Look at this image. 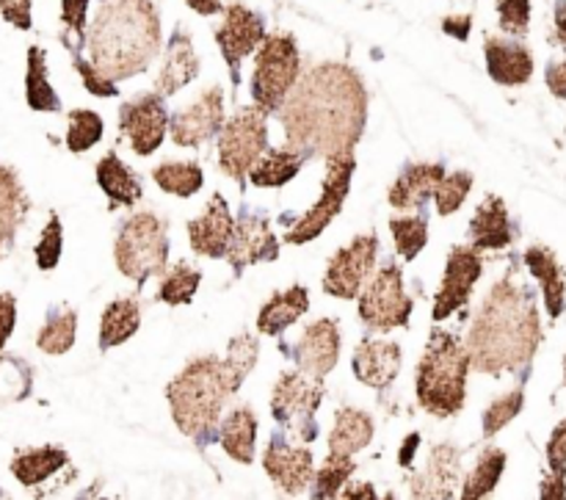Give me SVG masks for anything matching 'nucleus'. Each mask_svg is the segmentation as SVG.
Instances as JSON below:
<instances>
[{"instance_id":"6e6d98bb","label":"nucleus","mask_w":566,"mask_h":500,"mask_svg":"<svg viewBox=\"0 0 566 500\" xmlns=\"http://www.w3.org/2000/svg\"><path fill=\"white\" fill-rule=\"evenodd\" d=\"M14 326H17V299L11 296V293L0 291V352H3L6 343H9Z\"/></svg>"},{"instance_id":"6ab92c4d","label":"nucleus","mask_w":566,"mask_h":500,"mask_svg":"<svg viewBox=\"0 0 566 500\" xmlns=\"http://www.w3.org/2000/svg\"><path fill=\"white\" fill-rule=\"evenodd\" d=\"M263 468L276 490L296 496L304 487L313 485V454L307 448H293L285 440L274 437L263 454Z\"/></svg>"},{"instance_id":"39448f33","label":"nucleus","mask_w":566,"mask_h":500,"mask_svg":"<svg viewBox=\"0 0 566 500\" xmlns=\"http://www.w3.org/2000/svg\"><path fill=\"white\" fill-rule=\"evenodd\" d=\"M468 374V346L453 332L434 330L418 368V404L434 418H453L464 407Z\"/></svg>"},{"instance_id":"9d476101","label":"nucleus","mask_w":566,"mask_h":500,"mask_svg":"<svg viewBox=\"0 0 566 500\" xmlns=\"http://www.w3.org/2000/svg\"><path fill=\"white\" fill-rule=\"evenodd\" d=\"M415 302L403 291L401 265H381L379 274L359 291V319L374 332H392L409 324Z\"/></svg>"},{"instance_id":"f8f14e48","label":"nucleus","mask_w":566,"mask_h":500,"mask_svg":"<svg viewBox=\"0 0 566 500\" xmlns=\"http://www.w3.org/2000/svg\"><path fill=\"white\" fill-rule=\"evenodd\" d=\"M376 252H379V238L357 236L346 249L332 258L329 269L324 274V291L337 299H357L363 285L368 282L370 271L376 265Z\"/></svg>"},{"instance_id":"7ed1b4c3","label":"nucleus","mask_w":566,"mask_h":500,"mask_svg":"<svg viewBox=\"0 0 566 500\" xmlns=\"http://www.w3.org/2000/svg\"><path fill=\"white\" fill-rule=\"evenodd\" d=\"M88 59L111 81L133 77L160 50V17L153 0H108L86 33Z\"/></svg>"},{"instance_id":"09e8293b","label":"nucleus","mask_w":566,"mask_h":500,"mask_svg":"<svg viewBox=\"0 0 566 500\" xmlns=\"http://www.w3.org/2000/svg\"><path fill=\"white\" fill-rule=\"evenodd\" d=\"M61 249H64V227H61V219L59 216H50V221L44 225L42 236H39V243L36 249H33V254H36V265L42 271H50L59 265L61 260Z\"/></svg>"},{"instance_id":"de8ad7c7","label":"nucleus","mask_w":566,"mask_h":500,"mask_svg":"<svg viewBox=\"0 0 566 500\" xmlns=\"http://www.w3.org/2000/svg\"><path fill=\"white\" fill-rule=\"evenodd\" d=\"M470 188H473V175L470 171H453V175H446L437 186L434 199H437V213L451 216L457 213L459 208L468 199Z\"/></svg>"},{"instance_id":"8fccbe9b","label":"nucleus","mask_w":566,"mask_h":500,"mask_svg":"<svg viewBox=\"0 0 566 500\" xmlns=\"http://www.w3.org/2000/svg\"><path fill=\"white\" fill-rule=\"evenodd\" d=\"M497 22L512 37H525L531 25V0H497Z\"/></svg>"},{"instance_id":"ea45409f","label":"nucleus","mask_w":566,"mask_h":500,"mask_svg":"<svg viewBox=\"0 0 566 500\" xmlns=\"http://www.w3.org/2000/svg\"><path fill=\"white\" fill-rule=\"evenodd\" d=\"M77 335V315L75 310H55L36 335V346L44 354H66L75 343Z\"/></svg>"},{"instance_id":"4d7b16f0","label":"nucleus","mask_w":566,"mask_h":500,"mask_svg":"<svg viewBox=\"0 0 566 500\" xmlns=\"http://www.w3.org/2000/svg\"><path fill=\"white\" fill-rule=\"evenodd\" d=\"M545 81H547V88H551L553 97L566 100V59L558 61V64L547 66Z\"/></svg>"},{"instance_id":"603ef678","label":"nucleus","mask_w":566,"mask_h":500,"mask_svg":"<svg viewBox=\"0 0 566 500\" xmlns=\"http://www.w3.org/2000/svg\"><path fill=\"white\" fill-rule=\"evenodd\" d=\"M547 465L553 476H566V420L553 429L551 442H547Z\"/></svg>"},{"instance_id":"37998d69","label":"nucleus","mask_w":566,"mask_h":500,"mask_svg":"<svg viewBox=\"0 0 566 500\" xmlns=\"http://www.w3.org/2000/svg\"><path fill=\"white\" fill-rule=\"evenodd\" d=\"M354 473L352 457H337L329 454L326 465L321 468V473L313 479V498H337L343 492V487L348 485Z\"/></svg>"},{"instance_id":"a878e982","label":"nucleus","mask_w":566,"mask_h":500,"mask_svg":"<svg viewBox=\"0 0 566 500\" xmlns=\"http://www.w3.org/2000/svg\"><path fill=\"white\" fill-rule=\"evenodd\" d=\"M197 75H199V59L197 53H193L191 39H188L182 31H177L175 37H171L169 50H166V61L164 66H160L155 92H158L160 97H171V94L180 92L182 86H188Z\"/></svg>"},{"instance_id":"1a4fd4ad","label":"nucleus","mask_w":566,"mask_h":500,"mask_svg":"<svg viewBox=\"0 0 566 500\" xmlns=\"http://www.w3.org/2000/svg\"><path fill=\"white\" fill-rule=\"evenodd\" d=\"M265 116L258 105L243 108L232 116L227 125H221L219 136V166L227 177L241 186L243 177L254 166V160L269 149V127Z\"/></svg>"},{"instance_id":"20e7f679","label":"nucleus","mask_w":566,"mask_h":500,"mask_svg":"<svg viewBox=\"0 0 566 500\" xmlns=\"http://www.w3.org/2000/svg\"><path fill=\"white\" fill-rule=\"evenodd\" d=\"M230 396L232 393L227 390L224 374H221V360L216 357L193 360L166 387L177 429L202 446L216 437V426H219L224 402Z\"/></svg>"},{"instance_id":"bf43d9fd","label":"nucleus","mask_w":566,"mask_h":500,"mask_svg":"<svg viewBox=\"0 0 566 500\" xmlns=\"http://www.w3.org/2000/svg\"><path fill=\"white\" fill-rule=\"evenodd\" d=\"M186 3L202 17H213V14H219V11H221V0H186Z\"/></svg>"},{"instance_id":"f257e3e1","label":"nucleus","mask_w":566,"mask_h":500,"mask_svg":"<svg viewBox=\"0 0 566 500\" xmlns=\"http://www.w3.org/2000/svg\"><path fill=\"white\" fill-rule=\"evenodd\" d=\"M287 147L304 158L354 153L368 119V92L352 66L326 61L313 66L280 105Z\"/></svg>"},{"instance_id":"72a5a7b5","label":"nucleus","mask_w":566,"mask_h":500,"mask_svg":"<svg viewBox=\"0 0 566 500\" xmlns=\"http://www.w3.org/2000/svg\"><path fill=\"white\" fill-rule=\"evenodd\" d=\"M64 465L66 451H61V448H31V451H22L11 459V476H14L22 487H36L42 485V481H48L50 476L59 473Z\"/></svg>"},{"instance_id":"c756f323","label":"nucleus","mask_w":566,"mask_h":500,"mask_svg":"<svg viewBox=\"0 0 566 500\" xmlns=\"http://www.w3.org/2000/svg\"><path fill=\"white\" fill-rule=\"evenodd\" d=\"M219 442L235 462L252 465L258 446V418L249 407H235L219 429Z\"/></svg>"},{"instance_id":"4c0bfd02","label":"nucleus","mask_w":566,"mask_h":500,"mask_svg":"<svg viewBox=\"0 0 566 500\" xmlns=\"http://www.w3.org/2000/svg\"><path fill=\"white\" fill-rule=\"evenodd\" d=\"M503 470H506V451L501 448H486L484 454L475 462L473 473L468 476L462 487V498L464 500H475V498H486L501 481Z\"/></svg>"},{"instance_id":"4be33fe9","label":"nucleus","mask_w":566,"mask_h":500,"mask_svg":"<svg viewBox=\"0 0 566 500\" xmlns=\"http://www.w3.org/2000/svg\"><path fill=\"white\" fill-rule=\"evenodd\" d=\"M401 346L390 341H363L354 352V374L363 385L385 390L401 371Z\"/></svg>"},{"instance_id":"dca6fc26","label":"nucleus","mask_w":566,"mask_h":500,"mask_svg":"<svg viewBox=\"0 0 566 500\" xmlns=\"http://www.w3.org/2000/svg\"><path fill=\"white\" fill-rule=\"evenodd\" d=\"M265 39L263 20H260L254 11H249L247 6L230 3L224 9V22L216 31V42H219L221 55H224L227 66H230L232 81L238 83V70H241V61L247 59L252 50H258Z\"/></svg>"},{"instance_id":"c9c22d12","label":"nucleus","mask_w":566,"mask_h":500,"mask_svg":"<svg viewBox=\"0 0 566 500\" xmlns=\"http://www.w3.org/2000/svg\"><path fill=\"white\" fill-rule=\"evenodd\" d=\"M25 100L33 111H61V100L48 81V55L42 48L33 44L28 50V72H25Z\"/></svg>"},{"instance_id":"f3484780","label":"nucleus","mask_w":566,"mask_h":500,"mask_svg":"<svg viewBox=\"0 0 566 500\" xmlns=\"http://www.w3.org/2000/svg\"><path fill=\"white\" fill-rule=\"evenodd\" d=\"M340 360V330L335 319H321L304 330L296 346V365L302 374L326 379Z\"/></svg>"},{"instance_id":"b1692460","label":"nucleus","mask_w":566,"mask_h":500,"mask_svg":"<svg viewBox=\"0 0 566 500\" xmlns=\"http://www.w3.org/2000/svg\"><path fill=\"white\" fill-rule=\"evenodd\" d=\"M442 177H446L442 164L407 166V169L401 171V177L392 183L387 199H390V205L396 210H418V208H423L431 197H434V191H437V186H440Z\"/></svg>"},{"instance_id":"e433bc0d","label":"nucleus","mask_w":566,"mask_h":500,"mask_svg":"<svg viewBox=\"0 0 566 500\" xmlns=\"http://www.w3.org/2000/svg\"><path fill=\"white\" fill-rule=\"evenodd\" d=\"M258 357H260V346L252 335L232 337L230 348H227V357L221 360V374H224L227 390L230 393L241 390L247 376L252 374V368L258 365Z\"/></svg>"},{"instance_id":"5fc2aeb1","label":"nucleus","mask_w":566,"mask_h":500,"mask_svg":"<svg viewBox=\"0 0 566 500\" xmlns=\"http://www.w3.org/2000/svg\"><path fill=\"white\" fill-rule=\"evenodd\" d=\"M0 14L14 28H31V0H0Z\"/></svg>"},{"instance_id":"69168bd1","label":"nucleus","mask_w":566,"mask_h":500,"mask_svg":"<svg viewBox=\"0 0 566 500\" xmlns=\"http://www.w3.org/2000/svg\"><path fill=\"white\" fill-rule=\"evenodd\" d=\"M564 382H566V357H564Z\"/></svg>"},{"instance_id":"f704fd0d","label":"nucleus","mask_w":566,"mask_h":500,"mask_svg":"<svg viewBox=\"0 0 566 500\" xmlns=\"http://www.w3.org/2000/svg\"><path fill=\"white\" fill-rule=\"evenodd\" d=\"M28 199L22 194L20 177L14 175V169L0 166V258H3V252L14 241Z\"/></svg>"},{"instance_id":"aec40b11","label":"nucleus","mask_w":566,"mask_h":500,"mask_svg":"<svg viewBox=\"0 0 566 500\" xmlns=\"http://www.w3.org/2000/svg\"><path fill=\"white\" fill-rule=\"evenodd\" d=\"M232 227H235V219L227 208V199L221 194H213L210 202L205 205V213L188 221V241H191L193 252L202 254V258H224Z\"/></svg>"},{"instance_id":"052dcab7","label":"nucleus","mask_w":566,"mask_h":500,"mask_svg":"<svg viewBox=\"0 0 566 500\" xmlns=\"http://www.w3.org/2000/svg\"><path fill=\"white\" fill-rule=\"evenodd\" d=\"M556 42L566 44V0H558L556 6Z\"/></svg>"},{"instance_id":"bb28decb","label":"nucleus","mask_w":566,"mask_h":500,"mask_svg":"<svg viewBox=\"0 0 566 500\" xmlns=\"http://www.w3.org/2000/svg\"><path fill=\"white\" fill-rule=\"evenodd\" d=\"M525 265H528L531 274L539 280L542 293H545L547 315H551L553 321H558L566 308V277L562 263H558V258L553 254V249L531 247L528 252H525Z\"/></svg>"},{"instance_id":"4468645a","label":"nucleus","mask_w":566,"mask_h":500,"mask_svg":"<svg viewBox=\"0 0 566 500\" xmlns=\"http://www.w3.org/2000/svg\"><path fill=\"white\" fill-rule=\"evenodd\" d=\"M484 274V260L475 247H453L448 254L446 277H442V288L434 299V310L431 319L446 321L451 319L457 310H462L470 302L475 282Z\"/></svg>"},{"instance_id":"cd10ccee","label":"nucleus","mask_w":566,"mask_h":500,"mask_svg":"<svg viewBox=\"0 0 566 500\" xmlns=\"http://www.w3.org/2000/svg\"><path fill=\"white\" fill-rule=\"evenodd\" d=\"M310 310V293L307 288L293 285L287 291L276 293L263 304L258 315V330L263 335H282L291 324H296L304 313Z\"/></svg>"},{"instance_id":"5701e85b","label":"nucleus","mask_w":566,"mask_h":500,"mask_svg":"<svg viewBox=\"0 0 566 500\" xmlns=\"http://www.w3.org/2000/svg\"><path fill=\"white\" fill-rule=\"evenodd\" d=\"M462 459L453 446H437L423 473L412 479V498H453L457 496Z\"/></svg>"},{"instance_id":"a19ab883","label":"nucleus","mask_w":566,"mask_h":500,"mask_svg":"<svg viewBox=\"0 0 566 500\" xmlns=\"http://www.w3.org/2000/svg\"><path fill=\"white\" fill-rule=\"evenodd\" d=\"M199 282L202 274L197 269H191L188 263H177L169 274H164L158 288V302L171 304V308H180V304H191V299L197 296Z\"/></svg>"},{"instance_id":"7c9ffc66","label":"nucleus","mask_w":566,"mask_h":500,"mask_svg":"<svg viewBox=\"0 0 566 500\" xmlns=\"http://www.w3.org/2000/svg\"><path fill=\"white\" fill-rule=\"evenodd\" d=\"M142 326V310L136 299H114L99 319V348H116L130 341Z\"/></svg>"},{"instance_id":"864d4df0","label":"nucleus","mask_w":566,"mask_h":500,"mask_svg":"<svg viewBox=\"0 0 566 500\" xmlns=\"http://www.w3.org/2000/svg\"><path fill=\"white\" fill-rule=\"evenodd\" d=\"M86 9H88V0H61V20H64L66 31H72L75 37H83Z\"/></svg>"},{"instance_id":"0eeeda50","label":"nucleus","mask_w":566,"mask_h":500,"mask_svg":"<svg viewBox=\"0 0 566 500\" xmlns=\"http://www.w3.org/2000/svg\"><path fill=\"white\" fill-rule=\"evenodd\" d=\"M298 72H302V55L296 39L282 31L265 37L252 72V97L263 114L280 111L287 92L296 86Z\"/></svg>"},{"instance_id":"f03ea898","label":"nucleus","mask_w":566,"mask_h":500,"mask_svg":"<svg viewBox=\"0 0 566 500\" xmlns=\"http://www.w3.org/2000/svg\"><path fill=\"white\" fill-rule=\"evenodd\" d=\"M539 343V310L531 291L517 285L512 277L497 280L470 326V365L490 376L514 374L528 368Z\"/></svg>"},{"instance_id":"2eb2a0df","label":"nucleus","mask_w":566,"mask_h":500,"mask_svg":"<svg viewBox=\"0 0 566 500\" xmlns=\"http://www.w3.org/2000/svg\"><path fill=\"white\" fill-rule=\"evenodd\" d=\"M221 125H224V92L219 86H210L199 94L197 103L171 116V142L180 147H199L210 142L221 131Z\"/></svg>"},{"instance_id":"2f4dec72","label":"nucleus","mask_w":566,"mask_h":500,"mask_svg":"<svg viewBox=\"0 0 566 500\" xmlns=\"http://www.w3.org/2000/svg\"><path fill=\"white\" fill-rule=\"evenodd\" d=\"M304 160L307 158L298 155L296 149L291 147L265 149V153L254 160L252 169H249V180H252L258 188H280L298 175Z\"/></svg>"},{"instance_id":"ddd939ff","label":"nucleus","mask_w":566,"mask_h":500,"mask_svg":"<svg viewBox=\"0 0 566 500\" xmlns=\"http://www.w3.org/2000/svg\"><path fill=\"white\" fill-rule=\"evenodd\" d=\"M119 127L122 136L130 142L133 153L142 158L153 155L169 133V111H166L164 97L158 92H147L122 105Z\"/></svg>"},{"instance_id":"473e14b6","label":"nucleus","mask_w":566,"mask_h":500,"mask_svg":"<svg viewBox=\"0 0 566 500\" xmlns=\"http://www.w3.org/2000/svg\"><path fill=\"white\" fill-rule=\"evenodd\" d=\"M97 183L105 191V197L111 199V205H136L142 199V183L133 175L130 166H125L119 160V155L108 153L105 158H99L97 164Z\"/></svg>"},{"instance_id":"0e129e2a","label":"nucleus","mask_w":566,"mask_h":500,"mask_svg":"<svg viewBox=\"0 0 566 500\" xmlns=\"http://www.w3.org/2000/svg\"><path fill=\"white\" fill-rule=\"evenodd\" d=\"M418 446H420V437L418 435H409L407 437V446H403V451H401V465H403V468H407V465L412 462V459H409V457H412V451H418Z\"/></svg>"},{"instance_id":"393cba45","label":"nucleus","mask_w":566,"mask_h":500,"mask_svg":"<svg viewBox=\"0 0 566 500\" xmlns=\"http://www.w3.org/2000/svg\"><path fill=\"white\" fill-rule=\"evenodd\" d=\"M514 241V230L512 221H509V210L506 202L495 194L484 199L475 210L473 221H470V247H475L479 252L484 249H506L509 243Z\"/></svg>"},{"instance_id":"58836bf2","label":"nucleus","mask_w":566,"mask_h":500,"mask_svg":"<svg viewBox=\"0 0 566 500\" xmlns=\"http://www.w3.org/2000/svg\"><path fill=\"white\" fill-rule=\"evenodd\" d=\"M153 180L164 188L166 194H175V197L186 199L193 197V194L202 188L205 175L202 166L191 164V160H175V164H160L158 169L153 171Z\"/></svg>"},{"instance_id":"c85d7f7f","label":"nucleus","mask_w":566,"mask_h":500,"mask_svg":"<svg viewBox=\"0 0 566 500\" xmlns=\"http://www.w3.org/2000/svg\"><path fill=\"white\" fill-rule=\"evenodd\" d=\"M374 440V418L363 409L343 407L335 415V429L329 435V454L354 457Z\"/></svg>"},{"instance_id":"423d86ee","label":"nucleus","mask_w":566,"mask_h":500,"mask_svg":"<svg viewBox=\"0 0 566 500\" xmlns=\"http://www.w3.org/2000/svg\"><path fill=\"white\" fill-rule=\"evenodd\" d=\"M116 269L130 277L136 285H144L149 277H158L169 263V238H166V221L153 210L133 213L122 225L114 247Z\"/></svg>"},{"instance_id":"680f3d73","label":"nucleus","mask_w":566,"mask_h":500,"mask_svg":"<svg viewBox=\"0 0 566 500\" xmlns=\"http://www.w3.org/2000/svg\"><path fill=\"white\" fill-rule=\"evenodd\" d=\"M446 31L448 33H453V37L457 39H468V33H470V17H462V22H457V20H446Z\"/></svg>"},{"instance_id":"6e6552de","label":"nucleus","mask_w":566,"mask_h":500,"mask_svg":"<svg viewBox=\"0 0 566 500\" xmlns=\"http://www.w3.org/2000/svg\"><path fill=\"white\" fill-rule=\"evenodd\" d=\"M321 382L324 379H315L302 371H291V374H282L276 379L274 393H271V413H274L276 424L285 426L302 442H313L318 435L315 413L324 402Z\"/></svg>"},{"instance_id":"79ce46f5","label":"nucleus","mask_w":566,"mask_h":500,"mask_svg":"<svg viewBox=\"0 0 566 500\" xmlns=\"http://www.w3.org/2000/svg\"><path fill=\"white\" fill-rule=\"evenodd\" d=\"M390 232L396 238V249L403 260H415L429 243V225L423 216H398L390 219Z\"/></svg>"},{"instance_id":"3c124183","label":"nucleus","mask_w":566,"mask_h":500,"mask_svg":"<svg viewBox=\"0 0 566 500\" xmlns=\"http://www.w3.org/2000/svg\"><path fill=\"white\" fill-rule=\"evenodd\" d=\"M72 64H75V70L81 72L83 86H86L94 97H116V83L111 81V77H105L92 61H83L81 55L75 53V61H72Z\"/></svg>"},{"instance_id":"412c9836","label":"nucleus","mask_w":566,"mask_h":500,"mask_svg":"<svg viewBox=\"0 0 566 500\" xmlns=\"http://www.w3.org/2000/svg\"><path fill=\"white\" fill-rule=\"evenodd\" d=\"M484 55L492 81L501 86H523L534 75V53L523 42L486 37Z\"/></svg>"},{"instance_id":"a18cd8bd","label":"nucleus","mask_w":566,"mask_h":500,"mask_svg":"<svg viewBox=\"0 0 566 500\" xmlns=\"http://www.w3.org/2000/svg\"><path fill=\"white\" fill-rule=\"evenodd\" d=\"M523 407H525L523 387H514V390L506 393V396L495 398V402H492L484 413V437L486 440H492L497 431L506 429V426L512 424L520 413H523Z\"/></svg>"},{"instance_id":"a211bd4d","label":"nucleus","mask_w":566,"mask_h":500,"mask_svg":"<svg viewBox=\"0 0 566 500\" xmlns=\"http://www.w3.org/2000/svg\"><path fill=\"white\" fill-rule=\"evenodd\" d=\"M276 254H280V241H276L274 232L269 230V225L263 219H258V216H243V219L235 221L224 258L230 260V265L238 274L247 265L271 263V260H276Z\"/></svg>"},{"instance_id":"e2e57ef3","label":"nucleus","mask_w":566,"mask_h":500,"mask_svg":"<svg viewBox=\"0 0 566 500\" xmlns=\"http://www.w3.org/2000/svg\"><path fill=\"white\" fill-rule=\"evenodd\" d=\"M343 498H376V490L370 485L365 487H348V490L340 492Z\"/></svg>"},{"instance_id":"49530a36","label":"nucleus","mask_w":566,"mask_h":500,"mask_svg":"<svg viewBox=\"0 0 566 500\" xmlns=\"http://www.w3.org/2000/svg\"><path fill=\"white\" fill-rule=\"evenodd\" d=\"M31 393V368L17 357L0 360V404L22 402Z\"/></svg>"},{"instance_id":"c03bdc74","label":"nucleus","mask_w":566,"mask_h":500,"mask_svg":"<svg viewBox=\"0 0 566 500\" xmlns=\"http://www.w3.org/2000/svg\"><path fill=\"white\" fill-rule=\"evenodd\" d=\"M103 138V119L94 111H72L70 131H66V147L70 153H86Z\"/></svg>"},{"instance_id":"13d9d810","label":"nucleus","mask_w":566,"mask_h":500,"mask_svg":"<svg viewBox=\"0 0 566 500\" xmlns=\"http://www.w3.org/2000/svg\"><path fill=\"white\" fill-rule=\"evenodd\" d=\"M539 496L545 498V500L566 498V476H553V473H547L545 481H542Z\"/></svg>"},{"instance_id":"9b49d317","label":"nucleus","mask_w":566,"mask_h":500,"mask_svg":"<svg viewBox=\"0 0 566 500\" xmlns=\"http://www.w3.org/2000/svg\"><path fill=\"white\" fill-rule=\"evenodd\" d=\"M352 177H354V153L337 155V158L326 160V180H324V194H321L318 202L307 210V213L298 219V225L293 227L285 236L287 243H310L326 230V227L335 221V216L340 213L343 202H346L348 191H352Z\"/></svg>"}]
</instances>
